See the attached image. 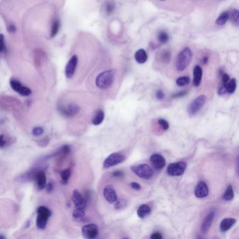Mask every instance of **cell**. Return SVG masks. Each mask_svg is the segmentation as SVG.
Listing matches in <instances>:
<instances>
[{"instance_id": "cell-13", "label": "cell", "mask_w": 239, "mask_h": 239, "mask_svg": "<svg viewBox=\"0 0 239 239\" xmlns=\"http://www.w3.org/2000/svg\"><path fill=\"white\" fill-rule=\"evenodd\" d=\"M209 189L207 184L203 181H200L195 189V196L198 198H203L208 195Z\"/></svg>"}, {"instance_id": "cell-47", "label": "cell", "mask_w": 239, "mask_h": 239, "mask_svg": "<svg viewBox=\"0 0 239 239\" xmlns=\"http://www.w3.org/2000/svg\"><path fill=\"white\" fill-rule=\"evenodd\" d=\"M0 238H4V237H2V236H0Z\"/></svg>"}, {"instance_id": "cell-37", "label": "cell", "mask_w": 239, "mask_h": 239, "mask_svg": "<svg viewBox=\"0 0 239 239\" xmlns=\"http://www.w3.org/2000/svg\"><path fill=\"white\" fill-rule=\"evenodd\" d=\"M5 48L4 36L3 34H0V53H2Z\"/></svg>"}, {"instance_id": "cell-39", "label": "cell", "mask_w": 239, "mask_h": 239, "mask_svg": "<svg viewBox=\"0 0 239 239\" xmlns=\"http://www.w3.org/2000/svg\"><path fill=\"white\" fill-rule=\"evenodd\" d=\"M156 96L159 100H163L164 98V97H165V95H164V93L162 91L159 90L157 92Z\"/></svg>"}, {"instance_id": "cell-33", "label": "cell", "mask_w": 239, "mask_h": 239, "mask_svg": "<svg viewBox=\"0 0 239 239\" xmlns=\"http://www.w3.org/2000/svg\"><path fill=\"white\" fill-rule=\"evenodd\" d=\"M171 54L168 51H163V52L161 54V59L163 61V62L165 63H168L170 62V60H171Z\"/></svg>"}, {"instance_id": "cell-42", "label": "cell", "mask_w": 239, "mask_h": 239, "mask_svg": "<svg viewBox=\"0 0 239 239\" xmlns=\"http://www.w3.org/2000/svg\"><path fill=\"white\" fill-rule=\"evenodd\" d=\"M186 94H187V91H180V92H179V93L174 94L173 96H172V97H182V96H185Z\"/></svg>"}, {"instance_id": "cell-9", "label": "cell", "mask_w": 239, "mask_h": 239, "mask_svg": "<svg viewBox=\"0 0 239 239\" xmlns=\"http://www.w3.org/2000/svg\"><path fill=\"white\" fill-rule=\"evenodd\" d=\"M10 85L14 91L22 96H29L32 93V91L30 88L22 85L21 82L16 79H11L10 81Z\"/></svg>"}, {"instance_id": "cell-6", "label": "cell", "mask_w": 239, "mask_h": 239, "mask_svg": "<svg viewBox=\"0 0 239 239\" xmlns=\"http://www.w3.org/2000/svg\"><path fill=\"white\" fill-rule=\"evenodd\" d=\"M206 101V97L204 95H201L198 96L191 102L188 107V113L191 116L197 114L203 107Z\"/></svg>"}, {"instance_id": "cell-10", "label": "cell", "mask_w": 239, "mask_h": 239, "mask_svg": "<svg viewBox=\"0 0 239 239\" xmlns=\"http://www.w3.org/2000/svg\"><path fill=\"white\" fill-rule=\"evenodd\" d=\"M77 64H78V57L74 55L69 60L65 67V76L67 79H71L74 76Z\"/></svg>"}, {"instance_id": "cell-43", "label": "cell", "mask_w": 239, "mask_h": 239, "mask_svg": "<svg viewBox=\"0 0 239 239\" xmlns=\"http://www.w3.org/2000/svg\"><path fill=\"white\" fill-rule=\"evenodd\" d=\"M6 145V141L4 136L3 135H0V147H3Z\"/></svg>"}, {"instance_id": "cell-1", "label": "cell", "mask_w": 239, "mask_h": 239, "mask_svg": "<svg viewBox=\"0 0 239 239\" xmlns=\"http://www.w3.org/2000/svg\"><path fill=\"white\" fill-rule=\"evenodd\" d=\"M192 59V51L189 47H186L180 51L177 57L176 62H175V67L177 70L182 72L185 70L189 65Z\"/></svg>"}, {"instance_id": "cell-24", "label": "cell", "mask_w": 239, "mask_h": 239, "mask_svg": "<svg viewBox=\"0 0 239 239\" xmlns=\"http://www.w3.org/2000/svg\"><path fill=\"white\" fill-rule=\"evenodd\" d=\"M234 190H233L232 185H229L227 188L225 192L224 193L222 198L224 201H232L233 198H234Z\"/></svg>"}, {"instance_id": "cell-40", "label": "cell", "mask_w": 239, "mask_h": 239, "mask_svg": "<svg viewBox=\"0 0 239 239\" xmlns=\"http://www.w3.org/2000/svg\"><path fill=\"white\" fill-rule=\"evenodd\" d=\"M162 236L159 232L154 233L151 236V238L152 239H162Z\"/></svg>"}, {"instance_id": "cell-46", "label": "cell", "mask_w": 239, "mask_h": 239, "mask_svg": "<svg viewBox=\"0 0 239 239\" xmlns=\"http://www.w3.org/2000/svg\"><path fill=\"white\" fill-rule=\"evenodd\" d=\"M208 56H204L203 58V62L204 63V64H206L207 62H208Z\"/></svg>"}, {"instance_id": "cell-17", "label": "cell", "mask_w": 239, "mask_h": 239, "mask_svg": "<svg viewBox=\"0 0 239 239\" xmlns=\"http://www.w3.org/2000/svg\"><path fill=\"white\" fill-rule=\"evenodd\" d=\"M237 222V220L234 218H224L222 220L220 224V229L221 232H226L229 230Z\"/></svg>"}, {"instance_id": "cell-35", "label": "cell", "mask_w": 239, "mask_h": 239, "mask_svg": "<svg viewBox=\"0 0 239 239\" xmlns=\"http://www.w3.org/2000/svg\"><path fill=\"white\" fill-rule=\"evenodd\" d=\"M43 133H44V129H43L42 127H36L33 128L32 130V134L34 136H40V135H42Z\"/></svg>"}, {"instance_id": "cell-4", "label": "cell", "mask_w": 239, "mask_h": 239, "mask_svg": "<svg viewBox=\"0 0 239 239\" xmlns=\"http://www.w3.org/2000/svg\"><path fill=\"white\" fill-rule=\"evenodd\" d=\"M131 170L138 177L144 180H149L154 175L153 169L148 164H139L131 166Z\"/></svg>"}, {"instance_id": "cell-30", "label": "cell", "mask_w": 239, "mask_h": 239, "mask_svg": "<svg viewBox=\"0 0 239 239\" xmlns=\"http://www.w3.org/2000/svg\"><path fill=\"white\" fill-rule=\"evenodd\" d=\"M231 20L236 25H238L239 22V12L237 9L232 10L231 13Z\"/></svg>"}, {"instance_id": "cell-20", "label": "cell", "mask_w": 239, "mask_h": 239, "mask_svg": "<svg viewBox=\"0 0 239 239\" xmlns=\"http://www.w3.org/2000/svg\"><path fill=\"white\" fill-rule=\"evenodd\" d=\"M151 212V208L147 204H143L141 205L139 208H138L137 211V215L138 217L141 219L145 218L147 216H148Z\"/></svg>"}, {"instance_id": "cell-18", "label": "cell", "mask_w": 239, "mask_h": 239, "mask_svg": "<svg viewBox=\"0 0 239 239\" xmlns=\"http://www.w3.org/2000/svg\"><path fill=\"white\" fill-rule=\"evenodd\" d=\"M35 180L39 189L42 190L45 188L46 185H47V177H46V175L44 172H37L35 175Z\"/></svg>"}, {"instance_id": "cell-19", "label": "cell", "mask_w": 239, "mask_h": 239, "mask_svg": "<svg viewBox=\"0 0 239 239\" xmlns=\"http://www.w3.org/2000/svg\"><path fill=\"white\" fill-rule=\"evenodd\" d=\"M148 56L146 51L142 48L137 50L135 53V59L139 64H144L147 60Z\"/></svg>"}, {"instance_id": "cell-21", "label": "cell", "mask_w": 239, "mask_h": 239, "mask_svg": "<svg viewBox=\"0 0 239 239\" xmlns=\"http://www.w3.org/2000/svg\"><path fill=\"white\" fill-rule=\"evenodd\" d=\"M79 112V107L77 105L72 104L69 105L67 107L63 109V112L67 116H74Z\"/></svg>"}, {"instance_id": "cell-31", "label": "cell", "mask_w": 239, "mask_h": 239, "mask_svg": "<svg viewBox=\"0 0 239 239\" xmlns=\"http://www.w3.org/2000/svg\"><path fill=\"white\" fill-rule=\"evenodd\" d=\"M59 27H60L59 22L57 21H55L53 23L52 27H51V37H53L56 35L57 32H58Z\"/></svg>"}, {"instance_id": "cell-25", "label": "cell", "mask_w": 239, "mask_h": 239, "mask_svg": "<svg viewBox=\"0 0 239 239\" xmlns=\"http://www.w3.org/2000/svg\"><path fill=\"white\" fill-rule=\"evenodd\" d=\"M229 18V14L228 12H223L221 13L220 16L218 17L217 19L216 20V24L218 25H224L226 23Z\"/></svg>"}, {"instance_id": "cell-5", "label": "cell", "mask_w": 239, "mask_h": 239, "mask_svg": "<svg viewBox=\"0 0 239 239\" xmlns=\"http://www.w3.org/2000/svg\"><path fill=\"white\" fill-rule=\"evenodd\" d=\"M187 168V163L184 161L171 163L167 168V173L170 176H180L183 175Z\"/></svg>"}, {"instance_id": "cell-11", "label": "cell", "mask_w": 239, "mask_h": 239, "mask_svg": "<svg viewBox=\"0 0 239 239\" xmlns=\"http://www.w3.org/2000/svg\"><path fill=\"white\" fill-rule=\"evenodd\" d=\"M215 215V211H211L206 215L205 219H204L202 225H201V231L203 234H206L207 233L209 232V230L212 226V222L214 220Z\"/></svg>"}, {"instance_id": "cell-22", "label": "cell", "mask_w": 239, "mask_h": 239, "mask_svg": "<svg viewBox=\"0 0 239 239\" xmlns=\"http://www.w3.org/2000/svg\"><path fill=\"white\" fill-rule=\"evenodd\" d=\"M105 119V113L102 110H98L97 112V113L95 115L94 118L92 120V123H93V125H100L102 123L103 120Z\"/></svg>"}, {"instance_id": "cell-38", "label": "cell", "mask_w": 239, "mask_h": 239, "mask_svg": "<svg viewBox=\"0 0 239 239\" xmlns=\"http://www.w3.org/2000/svg\"><path fill=\"white\" fill-rule=\"evenodd\" d=\"M112 175H113L114 177H123V176H124V174H123V172L122 171H114L113 173H112Z\"/></svg>"}, {"instance_id": "cell-34", "label": "cell", "mask_w": 239, "mask_h": 239, "mask_svg": "<svg viewBox=\"0 0 239 239\" xmlns=\"http://www.w3.org/2000/svg\"><path fill=\"white\" fill-rule=\"evenodd\" d=\"M158 123H159V124L161 126V127H162L163 130L166 131V130H168V129L169 128V123L166 120L161 119L158 120Z\"/></svg>"}, {"instance_id": "cell-7", "label": "cell", "mask_w": 239, "mask_h": 239, "mask_svg": "<svg viewBox=\"0 0 239 239\" xmlns=\"http://www.w3.org/2000/svg\"><path fill=\"white\" fill-rule=\"evenodd\" d=\"M126 157L119 153H112L106 158L103 163V167L105 168H108L110 167L117 166L118 164L123 162Z\"/></svg>"}, {"instance_id": "cell-45", "label": "cell", "mask_w": 239, "mask_h": 239, "mask_svg": "<svg viewBox=\"0 0 239 239\" xmlns=\"http://www.w3.org/2000/svg\"><path fill=\"white\" fill-rule=\"evenodd\" d=\"M8 31L10 33H13L16 31V28L13 25H10L8 27Z\"/></svg>"}, {"instance_id": "cell-29", "label": "cell", "mask_w": 239, "mask_h": 239, "mask_svg": "<svg viewBox=\"0 0 239 239\" xmlns=\"http://www.w3.org/2000/svg\"><path fill=\"white\" fill-rule=\"evenodd\" d=\"M189 82H190V78L189 77H187V76L180 77H179V78H177L176 80L177 85L181 86V87L189 84Z\"/></svg>"}, {"instance_id": "cell-23", "label": "cell", "mask_w": 239, "mask_h": 239, "mask_svg": "<svg viewBox=\"0 0 239 239\" xmlns=\"http://www.w3.org/2000/svg\"><path fill=\"white\" fill-rule=\"evenodd\" d=\"M237 79L234 78L229 79V82L227 83V84L226 86V92L229 94L234 93L236 91V89H237Z\"/></svg>"}, {"instance_id": "cell-36", "label": "cell", "mask_w": 239, "mask_h": 239, "mask_svg": "<svg viewBox=\"0 0 239 239\" xmlns=\"http://www.w3.org/2000/svg\"><path fill=\"white\" fill-rule=\"evenodd\" d=\"M114 9V5L111 2H108L106 5V12L107 14L112 13V11Z\"/></svg>"}, {"instance_id": "cell-41", "label": "cell", "mask_w": 239, "mask_h": 239, "mask_svg": "<svg viewBox=\"0 0 239 239\" xmlns=\"http://www.w3.org/2000/svg\"><path fill=\"white\" fill-rule=\"evenodd\" d=\"M131 187L135 190H140L141 189V186L138 183L135 182L131 183Z\"/></svg>"}, {"instance_id": "cell-32", "label": "cell", "mask_w": 239, "mask_h": 239, "mask_svg": "<svg viewBox=\"0 0 239 239\" xmlns=\"http://www.w3.org/2000/svg\"><path fill=\"white\" fill-rule=\"evenodd\" d=\"M114 203H115L114 208L117 210H122L125 208L126 205H127L126 201L124 199L117 200Z\"/></svg>"}, {"instance_id": "cell-27", "label": "cell", "mask_w": 239, "mask_h": 239, "mask_svg": "<svg viewBox=\"0 0 239 239\" xmlns=\"http://www.w3.org/2000/svg\"><path fill=\"white\" fill-rule=\"evenodd\" d=\"M158 40H159L161 44H166L169 40L168 34L164 30L160 31L159 34H158Z\"/></svg>"}, {"instance_id": "cell-28", "label": "cell", "mask_w": 239, "mask_h": 239, "mask_svg": "<svg viewBox=\"0 0 239 239\" xmlns=\"http://www.w3.org/2000/svg\"><path fill=\"white\" fill-rule=\"evenodd\" d=\"M70 176H71V170L70 168L63 170V171L61 172V173H60V177H61L62 182L65 184L68 182Z\"/></svg>"}, {"instance_id": "cell-48", "label": "cell", "mask_w": 239, "mask_h": 239, "mask_svg": "<svg viewBox=\"0 0 239 239\" xmlns=\"http://www.w3.org/2000/svg\"><path fill=\"white\" fill-rule=\"evenodd\" d=\"M159 1H161V2H165L166 0H159Z\"/></svg>"}, {"instance_id": "cell-26", "label": "cell", "mask_w": 239, "mask_h": 239, "mask_svg": "<svg viewBox=\"0 0 239 239\" xmlns=\"http://www.w3.org/2000/svg\"><path fill=\"white\" fill-rule=\"evenodd\" d=\"M72 217L76 221H82L85 217V211L83 209L75 208L73 211Z\"/></svg>"}, {"instance_id": "cell-14", "label": "cell", "mask_w": 239, "mask_h": 239, "mask_svg": "<svg viewBox=\"0 0 239 239\" xmlns=\"http://www.w3.org/2000/svg\"><path fill=\"white\" fill-rule=\"evenodd\" d=\"M72 199L75 206V208L84 210L86 206V201L77 190H74L73 192Z\"/></svg>"}, {"instance_id": "cell-3", "label": "cell", "mask_w": 239, "mask_h": 239, "mask_svg": "<svg viewBox=\"0 0 239 239\" xmlns=\"http://www.w3.org/2000/svg\"><path fill=\"white\" fill-rule=\"evenodd\" d=\"M51 212L45 206H40L37 209V217L36 224L37 228L39 229H44L47 227V222L51 217Z\"/></svg>"}, {"instance_id": "cell-44", "label": "cell", "mask_w": 239, "mask_h": 239, "mask_svg": "<svg viewBox=\"0 0 239 239\" xmlns=\"http://www.w3.org/2000/svg\"><path fill=\"white\" fill-rule=\"evenodd\" d=\"M45 187H46V189H47V192H51V191H52L53 188V183H51V182L48 183L47 185H46Z\"/></svg>"}, {"instance_id": "cell-8", "label": "cell", "mask_w": 239, "mask_h": 239, "mask_svg": "<svg viewBox=\"0 0 239 239\" xmlns=\"http://www.w3.org/2000/svg\"><path fill=\"white\" fill-rule=\"evenodd\" d=\"M83 237L87 239H93L98 235V229L94 224H88L83 226L82 228Z\"/></svg>"}, {"instance_id": "cell-12", "label": "cell", "mask_w": 239, "mask_h": 239, "mask_svg": "<svg viewBox=\"0 0 239 239\" xmlns=\"http://www.w3.org/2000/svg\"><path fill=\"white\" fill-rule=\"evenodd\" d=\"M150 161L154 168L158 171L163 169L166 166L165 159L162 155L159 154H154L152 155L150 157Z\"/></svg>"}, {"instance_id": "cell-15", "label": "cell", "mask_w": 239, "mask_h": 239, "mask_svg": "<svg viewBox=\"0 0 239 239\" xmlns=\"http://www.w3.org/2000/svg\"><path fill=\"white\" fill-rule=\"evenodd\" d=\"M103 195L107 202L114 203L118 200L117 195L114 189L110 186H107L103 190Z\"/></svg>"}, {"instance_id": "cell-2", "label": "cell", "mask_w": 239, "mask_h": 239, "mask_svg": "<svg viewBox=\"0 0 239 239\" xmlns=\"http://www.w3.org/2000/svg\"><path fill=\"white\" fill-rule=\"evenodd\" d=\"M114 79V72L113 70H106L97 75L96 84L100 89H107L112 85Z\"/></svg>"}, {"instance_id": "cell-16", "label": "cell", "mask_w": 239, "mask_h": 239, "mask_svg": "<svg viewBox=\"0 0 239 239\" xmlns=\"http://www.w3.org/2000/svg\"><path fill=\"white\" fill-rule=\"evenodd\" d=\"M193 74H194V79H193V85L195 87H198L199 86L201 80H202L203 77V70L199 65H196L194 67V71H193Z\"/></svg>"}]
</instances>
